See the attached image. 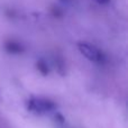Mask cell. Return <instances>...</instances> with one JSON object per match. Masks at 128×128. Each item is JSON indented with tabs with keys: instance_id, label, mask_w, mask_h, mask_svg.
<instances>
[{
	"instance_id": "obj_1",
	"label": "cell",
	"mask_w": 128,
	"mask_h": 128,
	"mask_svg": "<svg viewBox=\"0 0 128 128\" xmlns=\"http://www.w3.org/2000/svg\"><path fill=\"white\" fill-rule=\"evenodd\" d=\"M56 104L45 97H32L26 101V109L36 116H45L56 111Z\"/></svg>"
},
{
	"instance_id": "obj_2",
	"label": "cell",
	"mask_w": 128,
	"mask_h": 128,
	"mask_svg": "<svg viewBox=\"0 0 128 128\" xmlns=\"http://www.w3.org/2000/svg\"><path fill=\"white\" fill-rule=\"evenodd\" d=\"M79 50L89 61L97 64H104L106 61V56L104 55L99 48L91 44H86V43H82L79 45Z\"/></svg>"
},
{
	"instance_id": "obj_3",
	"label": "cell",
	"mask_w": 128,
	"mask_h": 128,
	"mask_svg": "<svg viewBox=\"0 0 128 128\" xmlns=\"http://www.w3.org/2000/svg\"><path fill=\"white\" fill-rule=\"evenodd\" d=\"M37 70L42 75L46 76V75L50 73V66H48V64H47L46 61L40 60L37 62Z\"/></svg>"
}]
</instances>
